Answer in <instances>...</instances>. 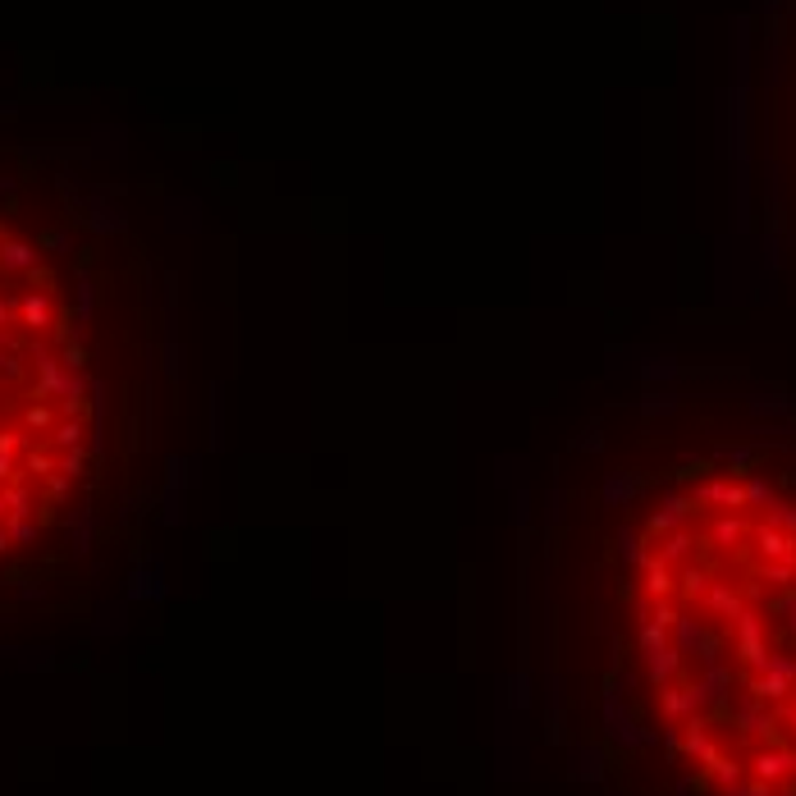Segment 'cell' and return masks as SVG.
<instances>
[{"instance_id":"7a4b0ae2","label":"cell","mask_w":796,"mask_h":796,"mask_svg":"<svg viewBox=\"0 0 796 796\" xmlns=\"http://www.w3.org/2000/svg\"><path fill=\"white\" fill-rule=\"evenodd\" d=\"M97 458V384L60 261L0 220V559L42 540Z\"/></svg>"},{"instance_id":"6da1fadb","label":"cell","mask_w":796,"mask_h":796,"mask_svg":"<svg viewBox=\"0 0 796 796\" xmlns=\"http://www.w3.org/2000/svg\"><path fill=\"white\" fill-rule=\"evenodd\" d=\"M632 664L705 796H796V490L759 467L668 486L627 554Z\"/></svg>"}]
</instances>
